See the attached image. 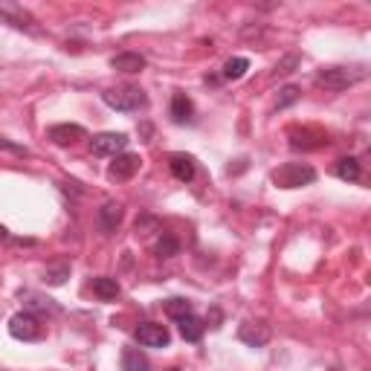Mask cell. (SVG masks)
<instances>
[{
  "instance_id": "cell-1",
  "label": "cell",
  "mask_w": 371,
  "mask_h": 371,
  "mask_svg": "<svg viewBox=\"0 0 371 371\" xmlns=\"http://www.w3.org/2000/svg\"><path fill=\"white\" fill-rule=\"evenodd\" d=\"M368 76L365 64H334V67H322L316 73V84H322L328 90H348L354 84H360Z\"/></svg>"
},
{
  "instance_id": "cell-2",
  "label": "cell",
  "mask_w": 371,
  "mask_h": 371,
  "mask_svg": "<svg viewBox=\"0 0 371 371\" xmlns=\"http://www.w3.org/2000/svg\"><path fill=\"white\" fill-rule=\"evenodd\" d=\"M102 102L108 108L119 111V114H131V111H139L148 104V93L139 87V84H117V87H108L102 93Z\"/></svg>"
},
{
  "instance_id": "cell-3",
  "label": "cell",
  "mask_w": 371,
  "mask_h": 371,
  "mask_svg": "<svg viewBox=\"0 0 371 371\" xmlns=\"http://www.w3.org/2000/svg\"><path fill=\"white\" fill-rule=\"evenodd\" d=\"M316 180V169L307 163H285L273 172V183L279 189H302Z\"/></svg>"
},
{
  "instance_id": "cell-4",
  "label": "cell",
  "mask_w": 371,
  "mask_h": 371,
  "mask_svg": "<svg viewBox=\"0 0 371 371\" xmlns=\"http://www.w3.org/2000/svg\"><path fill=\"white\" fill-rule=\"evenodd\" d=\"M9 334H12L15 340L35 342V340H41V337H44V325H41V320H38L35 313L24 310V313H15L12 320H9Z\"/></svg>"
},
{
  "instance_id": "cell-5",
  "label": "cell",
  "mask_w": 371,
  "mask_h": 371,
  "mask_svg": "<svg viewBox=\"0 0 371 371\" xmlns=\"http://www.w3.org/2000/svg\"><path fill=\"white\" fill-rule=\"evenodd\" d=\"M0 21H4V24H12L15 29H26V32H32V35L41 32L38 21H35L21 4H12V0H0Z\"/></svg>"
},
{
  "instance_id": "cell-6",
  "label": "cell",
  "mask_w": 371,
  "mask_h": 371,
  "mask_svg": "<svg viewBox=\"0 0 371 371\" xmlns=\"http://www.w3.org/2000/svg\"><path fill=\"white\" fill-rule=\"evenodd\" d=\"M287 139L293 151H320L328 145V134L320 128H290Z\"/></svg>"
},
{
  "instance_id": "cell-7",
  "label": "cell",
  "mask_w": 371,
  "mask_h": 371,
  "mask_svg": "<svg viewBox=\"0 0 371 371\" xmlns=\"http://www.w3.org/2000/svg\"><path fill=\"white\" fill-rule=\"evenodd\" d=\"M128 148V134H117V131H108V134H99L90 139V151L93 157H117Z\"/></svg>"
},
{
  "instance_id": "cell-8",
  "label": "cell",
  "mask_w": 371,
  "mask_h": 371,
  "mask_svg": "<svg viewBox=\"0 0 371 371\" xmlns=\"http://www.w3.org/2000/svg\"><path fill=\"white\" fill-rule=\"evenodd\" d=\"M134 337H137V342L145 345V348H166V345L172 342L169 328L160 325V322H142V325L134 331Z\"/></svg>"
},
{
  "instance_id": "cell-9",
  "label": "cell",
  "mask_w": 371,
  "mask_h": 371,
  "mask_svg": "<svg viewBox=\"0 0 371 371\" xmlns=\"http://www.w3.org/2000/svg\"><path fill=\"white\" fill-rule=\"evenodd\" d=\"M139 163H142L139 154H117L114 163L108 166V177L114 183H125V180H131L139 172Z\"/></svg>"
},
{
  "instance_id": "cell-10",
  "label": "cell",
  "mask_w": 371,
  "mask_h": 371,
  "mask_svg": "<svg viewBox=\"0 0 371 371\" xmlns=\"http://www.w3.org/2000/svg\"><path fill=\"white\" fill-rule=\"evenodd\" d=\"M270 337H273V331H270L267 322H247V325H241V331H238V340H241L244 345H249V348L267 345Z\"/></svg>"
},
{
  "instance_id": "cell-11",
  "label": "cell",
  "mask_w": 371,
  "mask_h": 371,
  "mask_svg": "<svg viewBox=\"0 0 371 371\" xmlns=\"http://www.w3.org/2000/svg\"><path fill=\"white\" fill-rule=\"evenodd\" d=\"M49 139L56 142V145H61V148H67V145H76L79 139H87V131L81 125L64 122V125H52L49 128Z\"/></svg>"
},
{
  "instance_id": "cell-12",
  "label": "cell",
  "mask_w": 371,
  "mask_h": 371,
  "mask_svg": "<svg viewBox=\"0 0 371 371\" xmlns=\"http://www.w3.org/2000/svg\"><path fill=\"white\" fill-rule=\"evenodd\" d=\"M122 218H125V209H122V203H117V200H108L102 209H99V224H102V229L104 232H117V227L122 224Z\"/></svg>"
},
{
  "instance_id": "cell-13",
  "label": "cell",
  "mask_w": 371,
  "mask_h": 371,
  "mask_svg": "<svg viewBox=\"0 0 371 371\" xmlns=\"http://www.w3.org/2000/svg\"><path fill=\"white\" fill-rule=\"evenodd\" d=\"M192 119H194V104H192V99H189L186 93H174V99H172V122L186 125V122H192Z\"/></svg>"
},
{
  "instance_id": "cell-14",
  "label": "cell",
  "mask_w": 371,
  "mask_h": 371,
  "mask_svg": "<svg viewBox=\"0 0 371 371\" xmlns=\"http://www.w3.org/2000/svg\"><path fill=\"white\" fill-rule=\"evenodd\" d=\"M169 169H172V174L180 183H189L194 177V160H192L189 154H172L169 157Z\"/></svg>"
},
{
  "instance_id": "cell-15",
  "label": "cell",
  "mask_w": 371,
  "mask_h": 371,
  "mask_svg": "<svg viewBox=\"0 0 371 371\" xmlns=\"http://www.w3.org/2000/svg\"><path fill=\"white\" fill-rule=\"evenodd\" d=\"M111 67L119 73H142L145 70V59L139 52H119V56L111 59Z\"/></svg>"
},
{
  "instance_id": "cell-16",
  "label": "cell",
  "mask_w": 371,
  "mask_h": 371,
  "mask_svg": "<svg viewBox=\"0 0 371 371\" xmlns=\"http://www.w3.org/2000/svg\"><path fill=\"white\" fill-rule=\"evenodd\" d=\"M177 325H180V334H183V340H186V342H200V337H203V331H206L203 320H197L194 313L180 316Z\"/></svg>"
},
{
  "instance_id": "cell-17",
  "label": "cell",
  "mask_w": 371,
  "mask_h": 371,
  "mask_svg": "<svg viewBox=\"0 0 371 371\" xmlns=\"http://www.w3.org/2000/svg\"><path fill=\"white\" fill-rule=\"evenodd\" d=\"M93 293L104 302H111V299L119 296V282L111 279V276H99V279H93Z\"/></svg>"
},
{
  "instance_id": "cell-18",
  "label": "cell",
  "mask_w": 371,
  "mask_h": 371,
  "mask_svg": "<svg viewBox=\"0 0 371 371\" xmlns=\"http://www.w3.org/2000/svg\"><path fill=\"white\" fill-rule=\"evenodd\" d=\"M360 174H362V169H360V160H357V157H342V160H337V177H340V180L357 183Z\"/></svg>"
},
{
  "instance_id": "cell-19",
  "label": "cell",
  "mask_w": 371,
  "mask_h": 371,
  "mask_svg": "<svg viewBox=\"0 0 371 371\" xmlns=\"http://www.w3.org/2000/svg\"><path fill=\"white\" fill-rule=\"evenodd\" d=\"M122 371H148V357L139 348L122 351Z\"/></svg>"
},
{
  "instance_id": "cell-20",
  "label": "cell",
  "mask_w": 371,
  "mask_h": 371,
  "mask_svg": "<svg viewBox=\"0 0 371 371\" xmlns=\"http://www.w3.org/2000/svg\"><path fill=\"white\" fill-rule=\"evenodd\" d=\"M249 70V61L244 59V56H235V59H229L227 64H224V79L227 81H238V79H244V73Z\"/></svg>"
},
{
  "instance_id": "cell-21",
  "label": "cell",
  "mask_w": 371,
  "mask_h": 371,
  "mask_svg": "<svg viewBox=\"0 0 371 371\" xmlns=\"http://www.w3.org/2000/svg\"><path fill=\"white\" fill-rule=\"evenodd\" d=\"M177 252H180V241L172 232H163L160 241H157V255H160V258H174Z\"/></svg>"
},
{
  "instance_id": "cell-22",
  "label": "cell",
  "mask_w": 371,
  "mask_h": 371,
  "mask_svg": "<svg viewBox=\"0 0 371 371\" xmlns=\"http://www.w3.org/2000/svg\"><path fill=\"white\" fill-rule=\"evenodd\" d=\"M67 276H70V264H56V267H46L44 270V285L59 287V285H64Z\"/></svg>"
},
{
  "instance_id": "cell-23",
  "label": "cell",
  "mask_w": 371,
  "mask_h": 371,
  "mask_svg": "<svg viewBox=\"0 0 371 371\" xmlns=\"http://www.w3.org/2000/svg\"><path fill=\"white\" fill-rule=\"evenodd\" d=\"M302 99V90L296 87V84H287L285 90H279V102H276V111H285V108H290V104H296Z\"/></svg>"
},
{
  "instance_id": "cell-24",
  "label": "cell",
  "mask_w": 371,
  "mask_h": 371,
  "mask_svg": "<svg viewBox=\"0 0 371 371\" xmlns=\"http://www.w3.org/2000/svg\"><path fill=\"white\" fill-rule=\"evenodd\" d=\"M166 313L172 316V320L189 316V313H192V302H189V299H169V302H166Z\"/></svg>"
},
{
  "instance_id": "cell-25",
  "label": "cell",
  "mask_w": 371,
  "mask_h": 371,
  "mask_svg": "<svg viewBox=\"0 0 371 371\" xmlns=\"http://www.w3.org/2000/svg\"><path fill=\"white\" fill-rule=\"evenodd\" d=\"M296 67H299V56H287L285 61H279V64L273 67V76H276V79H279V76H290Z\"/></svg>"
},
{
  "instance_id": "cell-26",
  "label": "cell",
  "mask_w": 371,
  "mask_h": 371,
  "mask_svg": "<svg viewBox=\"0 0 371 371\" xmlns=\"http://www.w3.org/2000/svg\"><path fill=\"white\" fill-rule=\"evenodd\" d=\"M0 151L15 154V157H29V148H26V145H18V142H12V139H4V137H0Z\"/></svg>"
},
{
  "instance_id": "cell-27",
  "label": "cell",
  "mask_w": 371,
  "mask_h": 371,
  "mask_svg": "<svg viewBox=\"0 0 371 371\" xmlns=\"http://www.w3.org/2000/svg\"><path fill=\"white\" fill-rule=\"evenodd\" d=\"M9 238H12L9 229H6V227H0V241H9Z\"/></svg>"
}]
</instances>
